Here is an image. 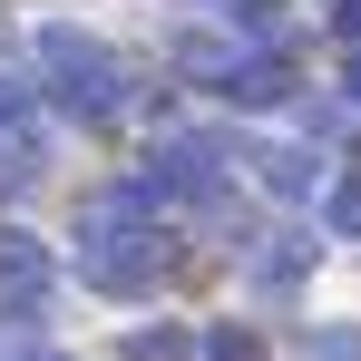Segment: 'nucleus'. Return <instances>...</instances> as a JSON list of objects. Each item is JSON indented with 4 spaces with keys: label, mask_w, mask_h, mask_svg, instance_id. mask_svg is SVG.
Masks as SVG:
<instances>
[{
    "label": "nucleus",
    "mask_w": 361,
    "mask_h": 361,
    "mask_svg": "<svg viewBox=\"0 0 361 361\" xmlns=\"http://www.w3.org/2000/svg\"><path fill=\"white\" fill-rule=\"evenodd\" d=\"M0 361H68V352L39 342V322H0Z\"/></svg>",
    "instance_id": "9d476101"
},
{
    "label": "nucleus",
    "mask_w": 361,
    "mask_h": 361,
    "mask_svg": "<svg viewBox=\"0 0 361 361\" xmlns=\"http://www.w3.org/2000/svg\"><path fill=\"white\" fill-rule=\"evenodd\" d=\"M49 283H59L49 244H39V235H10V225H0V302H10V312L30 322V312L49 302Z\"/></svg>",
    "instance_id": "20e7f679"
},
{
    "label": "nucleus",
    "mask_w": 361,
    "mask_h": 361,
    "mask_svg": "<svg viewBox=\"0 0 361 361\" xmlns=\"http://www.w3.org/2000/svg\"><path fill=\"white\" fill-rule=\"evenodd\" d=\"M10 127H30V78H20V68H0V137H10Z\"/></svg>",
    "instance_id": "4468645a"
},
{
    "label": "nucleus",
    "mask_w": 361,
    "mask_h": 361,
    "mask_svg": "<svg viewBox=\"0 0 361 361\" xmlns=\"http://www.w3.org/2000/svg\"><path fill=\"white\" fill-rule=\"evenodd\" d=\"M225 98H235V108H283V98H293V59H283V49H244Z\"/></svg>",
    "instance_id": "39448f33"
},
{
    "label": "nucleus",
    "mask_w": 361,
    "mask_h": 361,
    "mask_svg": "<svg viewBox=\"0 0 361 361\" xmlns=\"http://www.w3.org/2000/svg\"><path fill=\"white\" fill-rule=\"evenodd\" d=\"M215 10H225V20H235V30H264V39H274V30H283V0H215Z\"/></svg>",
    "instance_id": "9b49d317"
},
{
    "label": "nucleus",
    "mask_w": 361,
    "mask_h": 361,
    "mask_svg": "<svg viewBox=\"0 0 361 361\" xmlns=\"http://www.w3.org/2000/svg\"><path fill=\"white\" fill-rule=\"evenodd\" d=\"M342 88H352V98H361V49H352V68H342Z\"/></svg>",
    "instance_id": "f3484780"
},
{
    "label": "nucleus",
    "mask_w": 361,
    "mask_h": 361,
    "mask_svg": "<svg viewBox=\"0 0 361 361\" xmlns=\"http://www.w3.org/2000/svg\"><path fill=\"white\" fill-rule=\"evenodd\" d=\"M205 361H274V352H264L254 332H235V322H225V332H205Z\"/></svg>",
    "instance_id": "ddd939ff"
},
{
    "label": "nucleus",
    "mask_w": 361,
    "mask_h": 361,
    "mask_svg": "<svg viewBox=\"0 0 361 361\" xmlns=\"http://www.w3.org/2000/svg\"><path fill=\"white\" fill-rule=\"evenodd\" d=\"M176 68L195 78V88H215V98H225V88H235V68H244V49H235V39H215V30H185V39H176Z\"/></svg>",
    "instance_id": "423d86ee"
},
{
    "label": "nucleus",
    "mask_w": 361,
    "mask_h": 361,
    "mask_svg": "<svg viewBox=\"0 0 361 361\" xmlns=\"http://www.w3.org/2000/svg\"><path fill=\"white\" fill-rule=\"evenodd\" d=\"M118 361H205V342L176 332V322H137V332L118 342Z\"/></svg>",
    "instance_id": "6e6552de"
},
{
    "label": "nucleus",
    "mask_w": 361,
    "mask_h": 361,
    "mask_svg": "<svg viewBox=\"0 0 361 361\" xmlns=\"http://www.w3.org/2000/svg\"><path fill=\"white\" fill-rule=\"evenodd\" d=\"M244 166H254V185H264V195H312V157H302V147H254V137H244Z\"/></svg>",
    "instance_id": "0eeeda50"
},
{
    "label": "nucleus",
    "mask_w": 361,
    "mask_h": 361,
    "mask_svg": "<svg viewBox=\"0 0 361 361\" xmlns=\"http://www.w3.org/2000/svg\"><path fill=\"white\" fill-rule=\"evenodd\" d=\"M332 30H342V39L361 49V0H332Z\"/></svg>",
    "instance_id": "dca6fc26"
},
{
    "label": "nucleus",
    "mask_w": 361,
    "mask_h": 361,
    "mask_svg": "<svg viewBox=\"0 0 361 361\" xmlns=\"http://www.w3.org/2000/svg\"><path fill=\"white\" fill-rule=\"evenodd\" d=\"M78 274L98 293H147L157 274H176V244L157 235V195L147 185H108L78 215Z\"/></svg>",
    "instance_id": "f257e3e1"
},
{
    "label": "nucleus",
    "mask_w": 361,
    "mask_h": 361,
    "mask_svg": "<svg viewBox=\"0 0 361 361\" xmlns=\"http://www.w3.org/2000/svg\"><path fill=\"white\" fill-rule=\"evenodd\" d=\"M225 166H244V137H166L147 157V195H176V205H215L225 195Z\"/></svg>",
    "instance_id": "7ed1b4c3"
},
{
    "label": "nucleus",
    "mask_w": 361,
    "mask_h": 361,
    "mask_svg": "<svg viewBox=\"0 0 361 361\" xmlns=\"http://www.w3.org/2000/svg\"><path fill=\"white\" fill-rule=\"evenodd\" d=\"M39 68H49V98H59L78 127H108L127 108V78H118V59H108V39H88V30H68V20L39 30Z\"/></svg>",
    "instance_id": "f03ea898"
},
{
    "label": "nucleus",
    "mask_w": 361,
    "mask_h": 361,
    "mask_svg": "<svg viewBox=\"0 0 361 361\" xmlns=\"http://www.w3.org/2000/svg\"><path fill=\"white\" fill-rule=\"evenodd\" d=\"M302 361H361V332H302Z\"/></svg>",
    "instance_id": "2eb2a0df"
},
{
    "label": "nucleus",
    "mask_w": 361,
    "mask_h": 361,
    "mask_svg": "<svg viewBox=\"0 0 361 361\" xmlns=\"http://www.w3.org/2000/svg\"><path fill=\"white\" fill-rule=\"evenodd\" d=\"M322 225H332V235H361V176L322 195Z\"/></svg>",
    "instance_id": "f8f14e48"
},
{
    "label": "nucleus",
    "mask_w": 361,
    "mask_h": 361,
    "mask_svg": "<svg viewBox=\"0 0 361 361\" xmlns=\"http://www.w3.org/2000/svg\"><path fill=\"white\" fill-rule=\"evenodd\" d=\"M302 274H312V235H283V244L254 254V283H264V293H293Z\"/></svg>",
    "instance_id": "1a4fd4ad"
},
{
    "label": "nucleus",
    "mask_w": 361,
    "mask_h": 361,
    "mask_svg": "<svg viewBox=\"0 0 361 361\" xmlns=\"http://www.w3.org/2000/svg\"><path fill=\"white\" fill-rule=\"evenodd\" d=\"M352 166H361V147H352Z\"/></svg>",
    "instance_id": "a211bd4d"
}]
</instances>
